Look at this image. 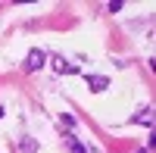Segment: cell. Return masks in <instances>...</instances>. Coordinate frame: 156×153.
<instances>
[{"label":"cell","instance_id":"cell-7","mask_svg":"<svg viewBox=\"0 0 156 153\" xmlns=\"http://www.w3.org/2000/svg\"><path fill=\"white\" fill-rule=\"evenodd\" d=\"M62 125H66V128H75V119L69 116V112H62Z\"/></svg>","mask_w":156,"mask_h":153},{"label":"cell","instance_id":"cell-1","mask_svg":"<svg viewBox=\"0 0 156 153\" xmlns=\"http://www.w3.org/2000/svg\"><path fill=\"white\" fill-rule=\"evenodd\" d=\"M47 66V53L41 47H34V50H28V56H25V72H37V69H44Z\"/></svg>","mask_w":156,"mask_h":153},{"label":"cell","instance_id":"cell-2","mask_svg":"<svg viewBox=\"0 0 156 153\" xmlns=\"http://www.w3.org/2000/svg\"><path fill=\"white\" fill-rule=\"evenodd\" d=\"M47 59H50V66H53L59 75H72V72H75V66H72L66 56H47Z\"/></svg>","mask_w":156,"mask_h":153},{"label":"cell","instance_id":"cell-4","mask_svg":"<svg viewBox=\"0 0 156 153\" xmlns=\"http://www.w3.org/2000/svg\"><path fill=\"white\" fill-rule=\"evenodd\" d=\"M62 141H66V147H69V153H87L81 144H78V137H72V134H66L62 137Z\"/></svg>","mask_w":156,"mask_h":153},{"label":"cell","instance_id":"cell-8","mask_svg":"<svg viewBox=\"0 0 156 153\" xmlns=\"http://www.w3.org/2000/svg\"><path fill=\"white\" fill-rule=\"evenodd\" d=\"M137 153H150V147H147V150H137Z\"/></svg>","mask_w":156,"mask_h":153},{"label":"cell","instance_id":"cell-5","mask_svg":"<svg viewBox=\"0 0 156 153\" xmlns=\"http://www.w3.org/2000/svg\"><path fill=\"white\" fill-rule=\"evenodd\" d=\"M150 112H153V109H150V106H144V112H137V116H134L131 122H137V125H140V122H144V125H147V128H150V125H153V116H150Z\"/></svg>","mask_w":156,"mask_h":153},{"label":"cell","instance_id":"cell-3","mask_svg":"<svg viewBox=\"0 0 156 153\" xmlns=\"http://www.w3.org/2000/svg\"><path fill=\"white\" fill-rule=\"evenodd\" d=\"M87 87H90V91H106V87H109V78H106V75H87Z\"/></svg>","mask_w":156,"mask_h":153},{"label":"cell","instance_id":"cell-9","mask_svg":"<svg viewBox=\"0 0 156 153\" xmlns=\"http://www.w3.org/2000/svg\"><path fill=\"white\" fill-rule=\"evenodd\" d=\"M0 119H3V106H0Z\"/></svg>","mask_w":156,"mask_h":153},{"label":"cell","instance_id":"cell-6","mask_svg":"<svg viewBox=\"0 0 156 153\" xmlns=\"http://www.w3.org/2000/svg\"><path fill=\"white\" fill-rule=\"evenodd\" d=\"M19 150H22V153H34V150H37V141H34V137H22Z\"/></svg>","mask_w":156,"mask_h":153}]
</instances>
